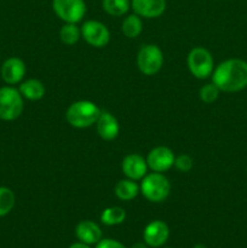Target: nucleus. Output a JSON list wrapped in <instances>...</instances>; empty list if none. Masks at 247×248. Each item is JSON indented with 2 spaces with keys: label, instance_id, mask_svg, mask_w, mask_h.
I'll return each instance as SVG.
<instances>
[{
  "label": "nucleus",
  "instance_id": "13",
  "mask_svg": "<svg viewBox=\"0 0 247 248\" xmlns=\"http://www.w3.org/2000/svg\"><path fill=\"white\" fill-rule=\"evenodd\" d=\"M170 236V229L162 220H154L145 227L143 232L144 242L150 247H160L167 241Z\"/></svg>",
  "mask_w": 247,
  "mask_h": 248
},
{
  "label": "nucleus",
  "instance_id": "25",
  "mask_svg": "<svg viewBox=\"0 0 247 248\" xmlns=\"http://www.w3.org/2000/svg\"><path fill=\"white\" fill-rule=\"evenodd\" d=\"M96 248H126L121 242L116 241L113 239H104L101 240L98 244L96 245Z\"/></svg>",
  "mask_w": 247,
  "mask_h": 248
},
{
  "label": "nucleus",
  "instance_id": "10",
  "mask_svg": "<svg viewBox=\"0 0 247 248\" xmlns=\"http://www.w3.org/2000/svg\"><path fill=\"white\" fill-rule=\"evenodd\" d=\"M124 174L132 181H142L148 171L147 160L139 154H128L124 157L121 164Z\"/></svg>",
  "mask_w": 247,
  "mask_h": 248
},
{
  "label": "nucleus",
  "instance_id": "12",
  "mask_svg": "<svg viewBox=\"0 0 247 248\" xmlns=\"http://www.w3.org/2000/svg\"><path fill=\"white\" fill-rule=\"evenodd\" d=\"M131 9L144 18H156L166 10V0H131Z\"/></svg>",
  "mask_w": 247,
  "mask_h": 248
},
{
  "label": "nucleus",
  "instance_id": "9",
  "mask_svg": "<svg viewBox=\"0 0 247 248\" xmlns=\"http://www.w3.org/2000/svg\"><path fill=\"white\" fill-rule=\"evenodd\" d=\"M174 156L173 152L167 147H156L149 152L147 156L148 167L153 172H166L174 165Z\"/></svg>",
  "mask_w": 247,
  "mask_h": 248
},
{
  "label": "nucleus",
  "instance_id": "20",
  "mask_svg": "<svg viewBox=\"0 0 247 248\" xmlns=\"http://www.w3.org/2000/svg\"><path fill=\"white\" fill-rule=\"evenodd\" d=\"M126 212L119 206H111L106 208L101 215V222L106 225H118L125 220Z\"/></svg>",
  "mask_w": 247,
  "mask_h": 248
},
{
  "label": "nucleus",
  "instance_id": "7",
  "mask_svg": "<svg viewBox=\"0 0 247 248\" xmlns=\"http://www.w3.org/2000/svg\"><path fill=\"white\" fill-rule=\"evenodd\" d=\"M52 10L64 23L77 24L86 14V4L84 0H52Z\"/></svg>",
  "mask_w": 247,
  "mask_h": 248
},
{
  "label": "nucleus",
  "instance_id": "23",
  "mask_svg": "<svg viewBox=\"0 0 247 248\" xmlns=\"http://www.w3.org/2000/svg\"><path fill=\"white\" fill-rule=\"evenodd\" d=\"M220 90L216 86L213 82L211 84L203 85L202 87L199 91V96H200V99L206 104H211L213 102H216L219 97Z\"/></svg>",
  "mask_w": 247,
  "mask_h": 248
},
{
  "label": "nucleus",
  "instance_id": "3",
  "mask_svg": "<svg viewBox=\"0 0 247 248\" xmlns=\"http://www.w3.org/2000/svg\"><path fill=\"white\" fill-rule=\"evenodd\" d=\"M140 193L150 202L159 203L166 200L171 191V184L169 179L159 172L145 174L140 183Z\"/></svg>",
  "mask_w": 247,
  "mask_h": 248
},
{
  "label": "nucleus",
  "instance_id": "2",
  "mask_svg": "<svg viewBox=\"0 0 247 248\" xmlns=\"http://www.w3.org/2000/svg\"><path fill=\"white\" fill-rule=\"evenodd\" d=\"M102 110L91 101H77L69 106L65 113L68 124L75 128H87L94 125Z\"/></svg>",
  "mask_w": 247,
  "mask_h": 248
},
{
  "label": "nucleus",
  "instance_id": "16",
  "mask_svg": "<svg viewBox=\"0 0 247 248\" xmlns=\"http://www.w3.org/2000/svg\"><path fill=\"white\" fill-rule=\"evenodd\" d=\"M18 91L22 97L29 101H39L45 94V86L38 79H28L19 85Z\"/></svg>",
  "mask_w": 247,
  "mask_h": 248
},
{
  "label": "nucleus",
  "instance_id": "22",
  "mask_svg": "<svg viewBox=\"0 0 247 248\" xmlns=\"http://www.w3.org/2000/svg\"><path fill=\"white\" fill-rule=\"evenodd\" d=\"M16 198L11 189L6 186H0V217L9 215L14 208Z\"/></svg>",
  "mask_w": 247,
  "mask_h": 248
},
{
  "label": "nucleus",
  "instance_id": "17",
  "mask_svg": "<svg viewBox=\"0 0 247 248\" xmlns=\"http://www.w3.org/2000/svg\"><path fill=\"white\" fill-rule=\"evenodd\" d=\"M140 191L139 186L132 179H121L114 186V193L116 198L123 201H131L138 195Z\"/></svg>",
  "mask_w": 247,
  "mask_h": 248
},
{
  "label": "nucleus",
  "instance_id": "27",
  "mask_svg": "<svg viewBox=\"0 0 247 248\" xmlns=\"http://www.w3.org/2000/svg\"><path fill=\"white\" fill-rule=\"evenodd\" d=\"M131 248H147V246L144 244H142V242H137V244L133 245Z\"/></svg>",
  "mask_w": 247,
  "mask_h": 248
},
{
  "label": "nucleus",
  "instance_id": "8",
  "mask_svg": "<svg viewBox=\"0 0 247 248\" xmlns=\"http://www.w3.org/2000/svg\"><path fill=\"white\" fill-rule=\"evenodd\" d=\"M80 31H81V38L93 47H104L108 45L110 40L109 29L107 28L106 24L99 21H94V19L86 21L81 26Z\"/></svg>",
  "mask_w": 247,
  "mask_h": 248
},
{
  "label": "nucleus",
  "instance_id": "18",
  "mask_svg": "<svg viewBox=\"0 0 247 248\" xmlns=\"http://www.w3.org/2000/svg\"><path fill=\"white\" fill-rule=\"evenodd\" d=\"M142 19L136 14L128 15L127 17H125V19L123 21V24H121V31H123L124 35L130 39L137 38L142 33Z\"/></svg>",
  "mask_w": 247,
  "mask_h": 248
},
{
  "label": "nucleus",
  "instance_id": "6",
  "mask_svg": "<svg viewBox=\"0 0 247 248\" xmlns=\"http://www.w3.org/2000/svg\"><path fill=\"white\" fill-rule=\"evenodd\" d=\"M164 64V55L159 46L148 44L140 47L137 55L138 69L144 75L152 77L160 72Z\"/></svg>",
  "mask_w": 247,
  "mask_h": 248
},
{
  "label": "nucleus",
  "instance_id": "1",
  "mask_svg": "<svg viewBox=\"0 0 247 248\" xmlns=\"http://www.w3.org/2000/svg\"><path fill=\"white\" fill-rule=\"evenodd\" d=\"M212 82L223 92H239L247 87V62L230 58L217 65L212 73Z\"/></svg>",
  "mask_w": 247,
  "mask_h": 248
},
{
  "label": "nucleus",
  "instance_id": "28",
  "mask_svg": "<svg viewBox=\"0 0 247 248\" xmlns=\"http://www.w3.org/2000/svg\"><path fill=\"white\" fill-rule=\"evenodd\" d=\"M194 248H207L205 246V245H201V244H199V245H195V246H194Z\"/></svg>",
  "mask_w": 247,
  "mask_h": 248
},
{
  "label": "nucleus",
  "instance_id": "24",
  "mask_svg": "<svg viewBox=\"0 0 247 248\" xmlns=\"http://www.w3.org/2000/svg\"><path fill=\"white\" fill-rule=\"evenodd\" d=\"M174 167L181 172H189L193 167V159L189 155L182 154L174 159Z\"/></svg>",
  "mask_w": 247,
  "mask_h": 248
},
{
  "label": "nucleus",
  "instance_id": "19",
  "mask_svg": "<svg viewBox=\"0 0 247 248\" xmlns=\"http://www.w3.org/2000/svg\"><path fill=\"white\" fill-rule=\"evenodd\" d=\"M102 7L108 15L114 17L124 16L131 9L130 0H102Z\"/></svg>",
  "mask_w": 247,
  "mask_h": 248
},
{
  "label": "nucleus",
  "instance_id": "26",
  "mask_svg": "<svg viewBox=\"0 0 247 248\" xmlns=\"http://www.w3.org/2000/svg\"><path fill=\"white\" fill-rule=\"evenodd\" d=\"M69 248H91V247H90V245L82 244V242H77V244H73Z\"/></svg>",
  "mask_w": 247,
  "mask_h": 248
},
{
  "label": "nucleus",
  "instance_id": "5",
  "mask_svg": "<svg viewBox=\"0 0 247 248\" xmlns=\"http://www.w3.org/2000/svg\"><path fill=\"white\" fill-rule=\"evenodd\" d=\"M188 69L196 79H207L213 73V57L205 47H194L186 58Z\"/></svg>",
  "mask_w": 247,
  "mask_h": 248
},
{
  "label": "nucleus",
  "instance_id": "11",
  "mask_svg": "<svg viewBox=\"0 0 247 248\" xmlns=\"http://www.w3.org/2000/svg\"><path fill=\"white\" fill-rule=\"evenodd\" d=\"M26 63L18 57H10L2 63L1 65V78L6 84L16 85L22 81L26 75Z\"/></svg>",
  "mask_w": 247,
  "mask_h": 248
},
{
  "label": "nucleus",
  "instance_id": "21",
  "mask_svg": "<svg viewBox=\"0 0 247 248\" xmlns=\"http://www.w3.org/2000/svg\"><path fill=\"white\" fill-rule=\"evenodd\" d=\"M60 38L65 45H75L81 38V31L75 23H64L60 31Z\"/></svg>",
  "mask_w": 247,
  "mask_h": 248
},
{
  "label": "nucleus",
  "instance_id": "15",
  "mask_svg": "<svg viewBox=\"0 0 247 248\" xmlns=\"http://www.w3.org/2000/svg\"><path fill=\"white\" fill-rule=\"evenodd\" d=\"M75 234H77V237L80 240V242L86 245H97L102 240L101 228L92 220L80 222L77 225Z\"/></svg>",
  "mask_w": 247,
  "mask_h": 248
},
{
  "label": "nucleus",
  "instance_id": "4",
  "mask_svg": "<svg viewBox=\"0 0 247 248\" xmlns=\"http://www.w3.org/2000/svg\"><path fill=\"white\" fill-rule=\"evenodd\" d=\"M23 97L21 92L12 86L0 89V119L14 121L23 113Z\"/></svg>",
  "mask_w": 247,
  "mask_h": 248
},
{
  "label": "nucleus",
  "instance_id": "14",
  "mask_svg": "<svg viewBox=\"0 0 247 248\" xmlns=\"http://www.w3.org/2000/svg\"><path fill=\"white\" fill-rule=\"evenodd\" d=\"M96 127L99 137L104 140H115L120 132V126H119L118 120L109 111H102L96 123Z\"/></svg>",
  "mask_w": 247,
  "mask_h": 248
}]
</instances>
